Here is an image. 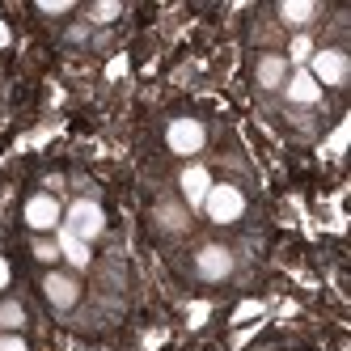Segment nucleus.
I'll list each match as a JSON object with an SVG mask.
<instances>
[{
  "mask_svg": "<svg viewBox=\"0 0 351 351\" xmlns=\"http://www.w3.org/2000/svg\"><path fill=\"white\" fill-rule=\"evenodd\" d=\"M313 5H309V0H284V5H280V17L284 21H292V26H300V21H313Z\"/></svg>",
  "mask_w": 351,
  "mask_h": 351,
  "instance_id": "ddd939ff",
  "label": "nucleus"
},
{
  "mask_svg": "<svg viewBox=\"0 0 351 351\" xmlns=\"http://www.w3.org/2000/svg\"><path fill=\"white\" fill-rule=\"evenodd\" d=\"M309 56H313V38L309 34H296L292 38V60L296 64H309Z\"/></svg>",
  "mask_w": 351,
  "mask_h": 351,
  "instance_id": "4468645a",
  "label": "nucleus"
},
{
  "mask_svg": "<svg viewBox=\"0 0 351 351\" xmlns=\"http://www.w3.org/2000/svg\"><path fill=\"white\" fill-rule=\"evenodd\" d=\"M13 43V34H9V26H5V21H0V47H9Z\"/></svg>",
  "mask_w": 351,
  "mask_h": 351,
  "instance_id": "aec40b11",
  "label": "nucleus"
},
{
  "mask_svg": "<svg viewBox=\"0 0 351 351\" xmlns=\"http://www.w3.org/2000/svg\"><path fill=\"white\" fill-rule=\"evenodd\" d=\"M64 229L72 237H81V241H93L106 229V216H102V208H97L93 199H77V204L68 208V216H64Z\"/></svg>",
  "mask_w": 351,
  "mask_h": 351,
  "instance_id": "f03ea898",
  "label": "nucleus"
},
{
  "mask_svg": "<svg viewBox=\"0 0 351 351\" xmlns=\"http://www.w3.org/2000/svg\"><path fill=\"white\" fill-rule=\"evenodd\" d=\"M56 245H60V254H64L72 267H77V271H85V267H89V258H93V254H89V241L72 237L68 229H60V241H56Z\"/></svg>",
  "mask_w": 351,
  "mask_h": 351,
  "instance_id": "9d476101",
  "label": "nucleus"
},
{
  "mask_svg": "<svg viewBox=\"0 0 351 351\" xmlns=\"http://www.w3.org/2000/svg\"><path fill=\"white\" fill-rule=\"evenodd\" d=\"M241 212H245V195L229 182H220V186L212 182V191L204 199V216L212 224H233V220H241Z\"/></svg>",
  "mask_w": 351,
  "mask_h": 351,
  "instance_id": "f257e3e1",
  "label": "nucleus"
},
{
  "mask_svg": "<svg viewBox=\"0 0 351 351\" xmlns=\"http://www.w3.org/2000/svg\"><path fill=\"white\" fill-rule=\"evenodd\" d=\"M165 144H169L178 157H195L199 148L208 144V136H204V123H195V119H173L169 128H165Z\"/></svg>",
  "mask_w": 351,
  "mask_h": 351,
  "instance_id": "7ed1b4c3",
  "label": "nucleus"
},
{
  "mask_svg": "<svg viewBox=\"0 0 351 351\" xmlns=\"http://www.w3.org/2000/svg\"><path fill=\"white\" fill-rule=\"evenodd\" d=\"M284 68H288L284 56H263L258 60V85L263 89H280L284 85Z\"/></svg>",
  "mask_w": 351,
  "mask_h": 351,
  "instance_id": "9b49d317",
  "label": "nucleus"
},
{
  "mask_svg": "<svg viewBox=\"0 0 351 351\" xmlns=\"http://www.w3.org/2000/svg\"><path fill=\"white\" fill-rule=\"evenodd\" d=\"M208 191H212L208 165H186V169H182V195H186V204H191V208H204Z\"/></svg>",
  "mask_w": 351,
  "mask_h": 351,
  "instance_id": "6e6552de",
  "label": "nucleus"
},
{
  "mask_svg": "<svg viewBox=\"0 0 351 351\" xmlns=\"http://www.w3.org/2000/svg\"><path fill=\"white\" fill-rule=\"evenodd\" d=\"M38 9H43V13H64L68 5H64V0H43V5H38Z\"/></svg>",
  "mask_w": 351,
  "mask_h": 351,
  "instance_id": "a211bd4d",
  "label": "nucleus"
},
{
  "mask_svg": "<svg viewBox=\"0 0 351 351\" xmlns=\"http://www.w3.org/2000/svg\"><path fill=\"white\" fill-rule=\"evenodd\" d=\"M21 322H26V309H21L17 300H5V305H0V335H17Z\"/></svg>",
  "mask_w": 351,
  "mask_h": 351,
  "instance_id": "f8f14e48",
  "label": "nucleus"
},
{
  "mask_svg": "<svg viewBox=\"0 0 351 351\" xmlns=\"http://www.w3.org/2000/svg\"><path fill=\"white\" fill-rule=\"evenodd\" d=\"M199 275L204 280H229V271H233V254L224 245H204L199 250V258H195Z\"/></svg>",
  "mask_w": 351,
  "mask_h": 351,
  "instance_id": "423d86ee",
  "label": "nucleus"
},
{
  "mask_svg": "<svg viewBox=\"0 0 351 351\" xmlns=\"http://www.w3.org/2000/svg\"><path fill=\"white\" fill-rule=\"evenodd\" d=\"M305 72H309L317 85H343V81H347V72H351V64H347L343 51H313Z\"/></svg>",
  "mask_w": 351,
  "mask_h": 351,
  "instance_id": "20e7f679",
  "label": "nucleus"
},
{
  "mask_svg": "<svg viewBox=\"0 0 351 351\" xmlns=\"http://www.w3.org/2000/svg\"><path fill=\"white\" fill-rule=\"evenodd\" d=\"M60 220H64V212H60V204L51 195H34L30 204H26V224L34 233H47V229H60Z\"/></svg>",
  "mask_w": 351,
  "mask_h": 351,
  "instance_id": "39448f33",
  "label": "nucleus"
},
{
  "mask_svg": "<svg viewBox=\"0 0 351 351\" xmlns=\"http://www.w3.org/2000/svg\"><path fill=\"white\" fill-rule=\"evenodd\" d=\"M43 292H47V300H51L56 309H72V305H77V296H81L77 280H72V275H60V271H47Z\"/></svg>",
  "mask_w": 351,
  "mask_h": 351,
  "instance_id": "0eeeda50",
  "label": "nucleus"
},
{
  "mask_svg": "<svg viewBox=\"0 0 351 351\" xmlns=\"http://www.w3.org/2000/svg\"><path fill=\"white\" fill-rule=\"evenodd\" d=\"M34 258L56 263V258H60V245H56V241H34Z\"/></svg>",
  "mask_w": 351,
  "mask_h": 351,
  "instance_id": "2eb2a0df",
  "label": "nucleus"
},
{
  "mask_svg": "<svg viewBox=\"0 0 351 351\" xmlns=\"http://www.w3.org/2000/svg\"><path fill=\"white\" fill-rule=\"evenodd\" d=\"M288 102H296V106H313V102H322V85L309 77L305 68H296L292 77H288Z\"/></svg>",
  "mask_w": 351,
  "mask_h": 351,
  "instance_id": "1a4fd4ad",
  "label": "nucleus"
},
{
  "mask_svg": "<svg viewBox=\"0 0 351 351\" xmlns=\"http://www.w3.org/2000/svg\"><path fill=\"white\" fill-rule=\"evenodd\" d=\"M110 17H119V5H97L93 9V21H110Z\"/></svg>",
  "mask_w": 351,
  "mask_h": 351,
  "instance_id": "f3484780",
  "label": "nucleus"
},
{
  "mask_svg": "<svg viewBox=\"0 0 351 351\" xmlns=\"http://www.w3.org/2000/svg\"><path fill=\"white\" fill-rule=\"evenodd\" d=\"M5 288H9V263L0 258V292H5Z\"/></svg>",
  "mask_w": 351,
  "mask_h": 351,
  "instance_id": "6ab92c4d",
  "label": "nucleus"
},
{
  "mask_svg": "<svg viewBox=\"0 0 351 351\" xmlns=\"http://www.w3.org/2000/svg\"><path fill=\"white\" fill-rule=\"evenodd\" d=\"M0 351H30L21 335H0Z\"/></svg>",
  "mask_w": 351,
  "mask_h": 351,
  "instance_id": "dca6fc26",
  "label": "nucleus"
}]
</instances>
